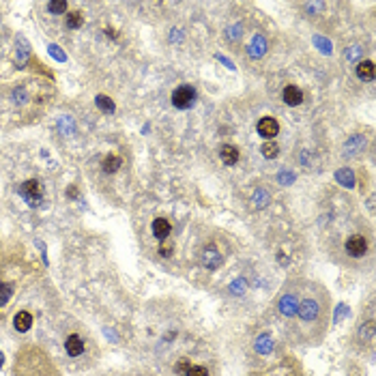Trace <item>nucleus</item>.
<instances>
[{
	"instance_id": "1",
	"label": "nucleus",
	"mask_w": 376,
	"mask_h": 376,
	"mask_svg": "<svg viewBox=\"0 0 376 376\" xmlns=\"http://www.w3.org/2000/svg\"><path fill=\"white\" fill-rule=\"evenodd\" d=\"M299 299L292 318H297L295 336L303 344H316L323 338L329 318V292L320 284L314 282H297ZM290 318V320H292Z\"/></svg>"
},
{
	"instance_id": "2",
	"label": "nucleus",
	"mask_w": 376,
	"mask_h": 376,
	"mask_svg": "<svg viewBox=\"0 0 376 376\" xmlns=\"http://www.w3.org/2000/svg\"><path fill=\"white\" fill-rule=\"evenodd\" d=\"M250 376H305V374L295 357H284V359H279L277 364L264 368L260 372H251Z\"/></svg>"
},
{
	"instance_id": "3",
	"label": "nucleus",
	"mask_w": 376,
	"mask_h": 376,
	"mask_svg": "<svg viewBox=\"0 0 376 376\" xmlns=\"http://www.w3.org/2000/svg\"><path fill=\"white\" fill-rule=\"evenodd\" d=\"M196 101V91L191 86H179L172 93V106L179 108V110H187V108L194 106Z\"/></svg>"
},
{
	"instance_id": "4",
	"label": "nucleus",
	"mask_w": 376,
	"mask_h": 376,
	"mask_svg": "<svg viewBox=\"0 0 376 376\" xmlns=\"http://www.w3.org/2000/svg\"><path fill=\"white\" fill-rule=\"evenodd\" d=\"M19 194H22L26 200H28L30 207H35V204H39L41 196H43V189H41V183H39V181L30 179V181L22 183V187H19Z\"/></svg>"
},
{
	"instance_id": "5",
	"label": "nucleus",
	"mask_w": 376,
	"mask_h": 376,
	"mask_svg": "<svg viewBox=\"0 0 376 376\" xmlns=\"http://www.w3.org/2000/svg\"><path fill=\"white\" fill-rule=\"evenodd\" d=\"M366 251H368V239L366 237H361V235L348 237V241H346V254L348 256L361 258V256H366Z\"/></svg>"
},
{
	"instance_id": "6",
	"label": "nucleus",
	"mask_w": 376,
	"mask_h": 376,
	"mask_svg": "<svg viewBox=\"0 0 376 376\" xmlns=\"http://www.w3.org/2000/svg\"><path fill=\"white\" fill-rule=\"evenodd\" d=\"M279 131V125L275 119H271V116H264V119H260V123H258V133L262 135V138L266 140H273Z\"/></svg>"
},
{
	"instance_id": "7",
	"label": "nucleus",
	"mask_w": 376,
	"mask_h": 376,
	"mask_svg": "<svg viewBox=\"0 0 376 376\" xmlns=\"http://www.w3.org/2000/svg\"><path fill=\"white\" fill-rule=\"evenodd\" d=\"M65 351L71 355V357H80L82 353H84V342H82V338L80 336H69L65 340Z\"/></svg>"
},
{
	"instance_id": "8",
	"label": "nucleus",
	"mask_w": 376,
	"mask_h": 376,
	"mask_svg": "<svg viewBox=\"0 0 376 376\" xmlns=\"http://www.w3.org/2000/svg\"><path fill=\"white\" fill-rule=\"evenodd\" d=\"M284 101H286V106H292V108H295V106H299L301 101H303V93H301L297 86L290 84V86L284 88Z\"/></svg>"
},
{
	"instance_id": "9",
	"label": "nucleus",
	"mask_w": 376,
	"mask_h": 376,
	"mask_svg": "<svg viewBox=\"0 0 376 376\" xmlns=\"http://www.w3.org/2000/svg\"><path fill=\"white\" fill-rule=\"evenodd\" d=\"M13 327H15L17 331H28L32 327V314L30 312H17L15 318H13Z\"/></svg>"
},
{
	"instance_id": "10",
	"label": "nucleus",
	"mask_w": 376,
	"mask_h": 376,
	"mask_svg": "<svg viewBox=\"0 0 376 376\" xmlns=\"http://www.w3.org/2000/svg\"><path fill=\"white\" fill-rule=\"evenodd\" d=\"M220 157H222V161L226 163V166H235V163L239 161V148L232 146V144H224L222 150H220Z\"/></svg>"
},
{
	"instance_id": "11",
	"label": "nucleus",
	"mask_w": 376,
	"mask_h": 376,
	"mask_svg": "<svg viewBox=\"0 0 376 376\" xmlns=\"http://www.w3.org/2000/svg\"><path fill=\"white\" fill-rule=\"evenodd\" d=\"M170 230H172V226H170L168 220H163V217H157V220L153 222V235L157 239H161V241L170 235Z\"/></svg>"
},
{
	"instance_id": "12",
	"label": "nucleus",
	"mask_w": 376,
	"mask_h": 376,
	"mask_svg": "<svg viewBox=\"0 0 376 376\" xmlns=\"http://www.w3.org/2000/svg\"><path fill=\"white\" fill-rule=\"evenodd\" d=\"M224 262V256L222 254H217V251H204V256H202V264L207 266V269H217Z\"/></svg>"
},
{
	"instance_id": "13",
	"label": "nucleus",
	"mask_w": 376,
	"mask_h": 376,
	"mask_svg": "<svg viewBox=\"0 0 376 376\" xmlns=\"http://www.w3.org/2000/svg\"><path fill=\"white\" fill-rule=\"evenodd\" d=\"M357 75L361 80H374V63H370V60H364V63L357 65Z\"/></svg>"
},
{
	"instance_id": "14",
	"label": "nucleus",
	"mask_w": 376,
	"mask_h": 376,
	"mask_svg": "<svg viewBox=\"0 0 376 376\" xmlns=\"http://www.w3.org/2000/svg\"><path fill=\"white\" fill-rule=\"evenodd\" d=\"M121 157L119 155H108L106 159H104V163H101V168L106 170L108 174H112V172H116V170H121Z\"/></svg>"
},
{
	"instance_id": "15",
	"label": "nucleus",
	"mask_w": 376,
	"mask_h": 376,
	"mask_svg": "<svg viewBox=\"0 0 376 376\" xmlns=\"http://www.w3.org/2000/svg\"><path fill=\"white\" fill-rule=\"evenodd\" d=\"M266 50V41L264 37H254V41H251V47H250V56L251 58H258V56H262Z\"/></svg>"
},
{
	"instance_id": "16",
	"label": "nucleus",
	"mask_w": 376,
	"mask_h": 376,
	"mask_svg": "<svg viewBox=\"0 0 376 376\" xmlns=\"http://www.w3.org/2000/svg\"><path fill=\"white\" fill-rule=\"evenodd\" d=\"M82 22H84V15H82L80 11H71L69 15H67V26H69V28H80Z\"/></svg>"
},
{
	"instance_id": "17",
	"label": "nucleus",
	"mask_w": 376,
	"mask_h": 376,
	"mask_svg": "<svg viewBox=\"0 0 376 376\" xmlns=\"http://www.w3.org/2000/svg\"><path fill=\"white\" fill-rule=\"evenodd\" d=\"M97 106H99V110H104V112H114V101L110 97H106V95H97Z\"/></svg>"
},
{
	"instance_id": "18",
	"label": "nucleus",
	"mask_w": 376,
	"mask_h": 376,
	"mask_svg": "<svg viewBox=\"0 0 376 376\" xmlns=\"http://www.w3.org/2000/svg\"><path fill=\"white\" fill-rule=\"evenodd\" d=\"M277 153H279V148H277L275 142H264V144H262V155L266 157V159L277 157Z\"/></svg>"
},
{
	"instance_id": "19",
	"label": "nucleus",
	"mask_w": 376,
	"mask_h": 376,
	"mask_svg": "<svg viewBox=\"0 0 376 376\" xmlns=\"http://www.w3.org/2000/svg\"><path fill=\"white\" fill-rule=\"evenodd\" d=\"M13 295V288H11V284H6V282H0V305H4L6 301L11 299Z\"/></svg>"
},
{
	"instance_id": "20",
	"label": "nucleus",
	"mask_w": 376,
	"mask_h": 376,
	"mask_svg": "<svg viewBox=\"0 0 376 376\" xmlns=\"http://www.w3.org/2000/svg\"><path fill=\"white\" fill-rule=\"evenodd\" d=\"M183 376H209V370L204 366H189Z\"/></svg>"
},
{
	"instance_id": "21",
	"label": "nucleus",
	"mask_w": 376,
	"mask_h": 376,
	"mask_svg": "<svg viewBox=\"0 0 376 376\" xmlns=\"http://www.w3.org/2000/svg\"><path fill=\"white\" fill-rule=\"evenodd\" d=\"M271 348H273V344H271V338L269 336H262L260 342L256 344V351L258 353H271Z\"/></svg>"
},
{
	"instance_id": "22",
	"label": "nucleus",
	"mask_w": 376,
	"mask_h": 376,
	"mask_svg": "<svg viewBox=\"0 0 376 376\" xmlns=\"http://www.w3.org/2000/svg\"><path fill=\"white\" fill-rule=\"evenodd\" d=\"M47 11H50V13H65V11H67V2H65V0H56V2H50V4H47Z\"/></svg>"
},
{
	"instance_id": "23",
	"label": "nucleus",
	"mask_w": 376,
	"mask_h": 376,
	"mask_svg": "<svg viewBox=\"0 0 376 376\" xmlns=\"http://www.w3.org/2000/svg\"><path fill=\"white\" fill-rule=\"evenodd\" d=\"M189 366H191V361H189V359H185V357H183V359L179 361V364H176V366H174V370H176V372H179V374H185Z\"/></svg>"
},
{
	"instance_id": "24",
	"label": "nucleus",
	"mask_w": 376,
	"mask_h": 376,
	"mask_svg": "<svg viewBox=\"0 0 376 376\" xmlns=\"http://www.w3.org/2000/svg\"><path fill=\"white\" fill-rule=\"evenodd\" d=\"M159 254L161 256H170V254H172V243H168L166 239H163V243H161V248H159Z\"/></svg>"
},
{
	"instance_id": "25",
	"label": "nucleus",
	"mask_w": 376,
	"mask_h": 376,
	"mask_svg": "<svg viewBox=\"0 0 376 376\" xmlns=\"http://www.w3.org/2000/svg\"><path fill=\"white\" fill-rule=\"evenodd\" d=\"M50 52H52V54H54V56H56L58 60H65V54L60 52V47H58V45H50Z\"/></svg>"
},
{
	"instance_id": "26",
	"label": "nucleus",
	"mask_w": 376,
	"mask_h": 376,
	"mask_svg": "<svg viewBox=\"0 0 376 376\" xmlns=\"http://www.w3.org/2000/svg\"><path fill=\"white\" fill-rule=\"evenodd\" d=\"M2 359H4V357H2V353H0V366H2Z\"/></svg>"
}]
</instances>
